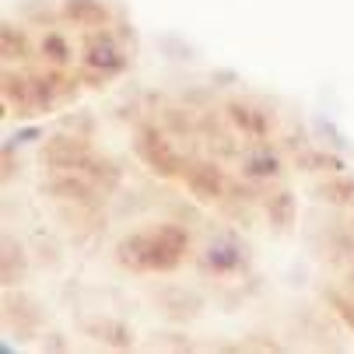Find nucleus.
I'll return each instance as SVG.
<instances>
[{
    "label": "nucleus",
    "mask_w": 354,
    "mask_h": 354,
    "mask_svg": "<svg viewBox=\"0 0 354 354\" xmlns=\"http://www.w3.org/2000/svg\"><path fill=\"white\" fill-rule=\"evenodd\" d=\"M239 169H242V176H245L249 183H274V179H281V172H284L281 155H277V151H270L267 144L249 147L245 155H242V162H239Z\"/></svg>",
    "instance_id": "nucleus-8"
},
{
    "label": "nucleus",
    "mask_w": 354,
    "mask_h": 354,
    "mask_svg": "<svg viewBox=\"0 0 354 354\" xmlns=\"http://www.w3.org/2000/svg\"><path fill=\"white\" fill-rule=\"evenodd\" d=\"M267 218H270V225H277V228H288V225H295V196L288 193V189H277L274 196H267Z\"/></svg>",
    "instance_id": "nucleus-11"
},
{
    "label": "nucleus",
    "mask_w": 354,
    "mask_h": 354,
    "mask_svg": "<svg viewBox=\"0 0 354 354\" xmlns=\"http://www.w3.org/2000/svg\"><path fill=\"white\" fill-rule=\"evenodd\" d=\"M133 151H137V158L155 172L162 179H172V176H183L186 169V158L176 151V144L155 127V123H144L137 127L133 133Z\"/></svg>",
    "instance_id": "nucleus-3"
},
{
    "label": "nucleus",
    "mask_w": 354,
    "mask_h": 354,
    "mask_svg": "<svg viewBox=\"0 0 354 354\" xmlns=\"http://www.w3.org/2000/svg\"><path fill=\"white\" fill-rule=\"evenodd\" d=\"M239 267H245V249L235 239H214L204 249V270L214 274H235Z\"/></svg>",
    "instance_id": "nucleus-9"
},
{
    "label": "nucleus",
    "mask_w": 354,
    "mask_h": 354,
    "mask_svg": "<svg viewBox=\"0 0 354 354\" xmlns=\"http://www.w3.org/2000/svg\"><path fill=\"white\" fill-rule=\"evenodd\" d=\"M35 53H39V60L49 64V67H67V64H74V39H71V32L60 28V25L42 28L39 39H35Z\"/></svg>",
    "instance_id": "nucleus-7"
},
{
    "label": "nucleus",
    "mask_w": 354,
    "mask_h": 354,
    "mask_svg": "<svg viewBox=\"0 0 354 354\" xmlns=\"http://www.w3.org/2000/svg\"><path fill=\"white\" fill-rule=\"evenodd\" d=\"M298 165H301V169H313V172H340V169H344L340 158L326 155V151H309V155L298 158Z\"/></svg>",
    "instance_id": "nucleus-14"
},
{
    "label": "nucleus",
    "mask_w": 354,
    "mask_h": 354,
    "mask_svg": "<svg viewBox=\"0 0 354 354\" xmlns=\"http://www.w3.org/2000/svg\"><path fill=\"white\" fill-rule=\"evenodd\" d=\"M64 18L77 28H106L109 25V8L102 0H64Z\"/></svg>",
    "instance_id": "nucleus-10"
},
{
    "label": "nucleus",
    "mask_w": 354,
    "mask_h": 354,
    "mask_svg": "<svg viewBox=\"0 0 354 354\" xmlns=\"http://www.w3.org/2000/svg\"><path fill=\"white\" fill-rule=\"evenodd\" d=\"M319 193H323V200H330V204L354 207V179H347V176H340V172H333V179H326V183L319 186Z\"/></svg>",
    "instance_id": "nucleus-12"
},
{
    "label": "nucleus",
    "mask_w": 354,
    "mask_h": 354,
    "mask_svg": "<svg viewBox=\"0 0 354 354\" xmlns=\"http://www.w3.org/2000/svg\"><path fill=\"white\" fill-rule=\"evenodd\" d=\"M81 71L91 81H109L120 71H127V49H123V42L113 32H106V28H95L84 39V46H81Z\"/></svg>",
    "instance_id": "nucleus-2"
},
{
    "label": "nucleus",
    "mask_w": 354,
    "mask_h": 354,
    "mask_svg": "<svg viewBox=\"0 0 354 354\" xmlns=\"http://www.w3.org/2000/svg\"><path fill=\"white\" fill-rule=\"evenodd\" d=\"M225 116L245 140H267L270 130H274V116L267 109L252 106V102H239V98L225 106Z\"/></svg>",
    "instance_id": "nucleus-6"
},
{
    "label": "nucleus",
    "mask_w": 354,
    "mask_h": 354,
    "mask_svg": "<svg viewBox=\"0 0 354 354\" xmlns=\"http://www.w3.org/2000/svg\"><path fill=\"white\" fill-rule=\"evenodd\" d=\"M186 252H189V232L172 221L147 225L116 245L120 263L133 274H169L186 260Z\"/></svg>",
    "instance_id": "nucleus-1"
},
{
    "label": "nucleus",
    "mask_w": 354,
    "mask_h": 354,
    "mask_svg": "<svg viewBox=\"0 0 354 354\" xmlns=\"http://www.w3.org/2000/svg\"><path fill=\"white\" fill-rule=\"evenodd\" d=\"M91 155H95V147L88 144V137H77V133H53L42 144L46 169H81Z\"/></svg>",
    "instance_id": "nucleus-4"
},
{
    "label": "nucleus",
    "mask_w": 354,
    "mask_h": 354,
    "mask_svg": "<svg viewBox=\"0 0 354 354\" xmlns=\"http://www.w3.org/2000/svg\"><path fill=\"white\" fill-rule=\"evenodd\" d=\"M179 179L196 200H204V204H214V200H225L232 193L225 172L218 165H207V162H186Z\"/></svg>",
    "instance_id": "nucleus-5"
},
{
    "label": "nucleus",
    "mask_w": 354,
    "mask_h": 354,
    "mask_svg": "<svg viewBox=\"0 0 354 354\" xmlns=\"http://www.w3.org/2000/svg\"><path fill=\"white\" fill-rule=\"evenodd\" d=\"M326 298H330V306L337 309V316L354 330V277H351V284H347V288H330V291H326Z\"/></svg>",
    "instance_id": "nucleus-13"
}]
</instances>
